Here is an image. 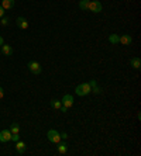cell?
<instances>
[{
	"label": "cell",
	"instance_id": "cell-1",
	"mask_svg": "<svg viewBox=\"0 0 141 156\" xmlns=\"http://www.w3.org/2000/svg\"><path fill=\"white\" fill-rule=\"evenodd\" d=\"M92 91V87L89 86V83H80L79 86H76V96H80V97H83V96H87L89 93Z\"/></svg>",
	"mask_w": 141,
	"mask_h": 156
},
{
	"label": "cell",
	"instance_id": "cell-2",
	"mask_svg": "<svg viewBox=\"0 0 141 156\" xmlns=\"http://www.w3.org/2000/svg\"><path fill=\"white\" fill-rule=\"evenodd\" d=\"M27 66H28V69H30V72L34 73V75H40L41 70H43L41 65H40L38 62H35V61H30V62L27 63Z\"/></svg>",
	"mask_w": 141,
	"mask_h": 156
},
{
	"label": "cell",
	"instance_id": "cell-3",
	"mask_svg": "<svg viewBox=\"0 0 141 156\" xmlns=\"http://www.w3.org/2000/svg\"><path fill=\"white\" fill-rule=\"evenodd\" d=\"M47 136H48L50 142H52V144H58L61 141V134L58 131H55V129H50L47 132Z\"/></svg>",
	"mask_w": 141,
	"mask_h": 156
},
{
	"label": "cell",
	"instance_id": "cell-4",
	"mask_svg": "<svg viewBox=\"0 0 141 156\" xmlns=\"http://www.w3.org/2000/svg\"><path fill=\"white\" fill-rule=\"evenodd\" d=\"M87 10H90L92 13H100V11H102V4H100V1H96V0L89 1Z\"/></svg>",
	"mask_w": 141,
	"mask_h": 156
},
{
	"label": "cell",
	"instance_id": "cell-5",
	"mask_svg": "<svg viewBox=\"0 0 141 156\" xmlns=\"http://www.w3.org/2000/svg\"><path fill=\"white\" fill-rule=\"evenodd\" d=\"M61 103H62V106H65V107H72L74 106V96H71V94H65L64 97H62V100H61Z\"/></svg>",
	"mask_w": 141,
	"mask_h": 156
},
{
	"label": "cell",
	"instance_id": "cell-6",
	"mask_svg": "<svg viewBox=\"0 0 141 156\" xmlns=\"http://www.w3.org/2000/svg\"><path fill=\"white\" fill-rule=\"evenodd\" d=\"M9 141H11L10 129H3L0 132V142H9Z\"/></svg>",
	"mask_w": 141,
	"mask_h": 156
},
{
	"label": "cell",
	"instance_id": "cell-7",
	"mask_svg": "<svg viewBox=\"0 0 141 156\" xmlns=\"http://www.w3.org/2000/svg\"><path fill=\"white\" fill-rule=\"evenodd\" d=\"M119 44H121V45H130V44H133V38H131L130 35L124 34V35L119 37Z\"/></svg>",
	"mask_w": 141,
	"mask_h": 156
},
{
	"label": "cell",
	"instance_id": "cell-8",
	"mask_svg": "<svg viewBox=\"0 0 141 156\" xmlns=\"http://www.w3.org/2000/svg\"><path fill=\"white\" fill-rule=\"evenodd\" d=\"M56 145H58L56 149H58V153H59V155H65L66 152H68V145H66V142H61V141H59Z\"/></svg>",
	"mask_w": 141,
	"mask_h": 156
},
{
	"label": "cell",
	"instance_id": "cell-9",
	"mask_svg": "<svg viewBox=\"0 0 141 156\" xmlns=\"http://www.w3.org/2000/svg\"><path fill=\"white\" fill-rule=\"evenodd\" d=\"M17 27L21 28V30H27V28H28V21H27L24 17H19V18H17Z\"/></svg>",
	"mask_w": 141,
	"mask_h": 156
},
{
	"label": "cell",
	"instance_id": "cell-10",
	"mask_svg": "<svg viewBox=\"0 0 141 156\" xmlns=\"http://www.w3.org/2000/svg\"><path fill=\"white\" fill-rule=\"evenodd\" d=\"M1 7L4 10H10L14 7V0H1Z\"/></svg>",
	"mask_w": 141,
	"mask_h": 156
},
{
	"label": "cell",
	"instance_id": "cell-11",
	"mask_svg": "<svg viewBox=\"0 0 141 156\" xmlns=\"http://www.w3.org/2000/svg\"><path fill=\"white\" fill-rule=\"evenodd\" d=\"M130 65L134 67V69L140 70V69H141V59H140V58H133V59L130 61Z\"/></svg>",
	"mask_w": 141,
	"mask_h": 156
},
{
	"label": "cell",
	"instance_id": "cell-12",
	"mask_svg": "<svg viewBox=\"0 0 141 156\" xmlns=\"http://www.w3.org/2000/svg\"><path fill=\"white\" fill-rule=\"evenodd\" d=\"M16 149H17V152H19L20 155H23V153L25 152V144H24L23 141H17V142H16Z\"/></svg>",
	"mask_w": 141,
	"mask_h": 156
},
{
	"label": "cell",
	"instance_id": "cell-13",
	"mask_svg": "<svg viewBox=\"0 0 141 156\" xmlns=\"http://www.w3.org/2000/svg\"><path fill=\"white\" fill-rule=\"evenodd\" d=\"M1 52L4 54V55H7V56H11L13 55V48H11L10 45H1Z\"/></svg>",
	"mask_w": 141,
	"mask_h": 156
},
{
	"label": "cell",
	"instance_id": "cell-14",
	"mask_svg": "<svg viewBox=\"0 0 141 156\" xmlns=\"http://www.w3.org/2000/svg\"><path fill=\"white\" fill-rule=\"evenodd\" d=\"M10 132L11 134H20V127L17 123H13L10 125Z\"/></svg>",
	"mask_w": 141,
	"mask_h": 156
},
{
	"label": "cell",
	"instance_id": "cell-15",
	"mask_svg": "<svg viewBox=\"0 0 141 156\" xmlns=\"http://www.w3.org/2000/svg\"><path fill=\"white\" fill-rule=\"evenodd\" d=\"M89 1H90V0H79V9H80V10H87Z\"/></svg>",
	"mask_w": 141,
	"mask_h": 156
},
{
	"label": "cell",
	"instance_id": "cell-16",
	"mask_svg": "<svg viewBox=\"0 0 141 156\" xmlns=\"http://www.w3.org/2000/svg\"><path fill=\"white\" fill-rule=\"evenodd\" d=\"M109 41H110V44H119V35L117 34H110V37H109Z\"/></svg>",
	"mask_w": 141,
	"mask_h": 156
},
{
	"label": "cell",
	"instance_id": "cell-17",
	"mask_svg": "<svg viewBox=\"0 0 141 156\" xmlns=\"http://www.w3.org/2000/svg\"><path fill=\"white\" fill-rule=\"evenodd\" d=\"M51 106H52V107H54V108H56V110H59V108H61V106H62V103H61V101L59 100H52L51 101Z\"/></svg>",
	"mask_w": 141,
	"mask_h": 156
},
{
	"label": "cell",
	"instance_id": "cell-18",
	"mask_svg": "<svg viewBox=\"0 0 141 156\" xmlns=\"http://www.w3.org/2000/svg\"><path fill=\"white\" fill-rule=\"evenodd\" d=\"M11 141H14V142L20 141V135L19 134H11Z\"/></svg>",
	"mask_w": 141,
	"mask_h": 156
},
{
	"label": "cell",
	"instance_id": "cell-19",
	"mask_svg": "<svg viewBox=\"0 0 141 156\" xmlns=\"http://www.w3.org/2000/svg\"><path fill=\"white\" fill-rule=\"evenodd\" d=\"M89 86H90L92 89H93V87H96V86H98V83H96V80H95V79H92V80L89 82Z\"/></svg>",
	"mask_w": 141,
	"mask_h": 156
},
{
	"label": "cell",
	"instance_id": "cell-20",
	"mask_svg": "<svg viewBox=\"0 0 141 156\" xmlns=\"http://www.w3.org/2000/svg\"><path fill=\"white\" fill-rule=\"evenodd\" d=\"M7 24H9V18H6V17L3 16V17H1V25H4V27H6Z\"/></svg>",
	"mask_w": 141,
	"mask_h": 156
},
{
	"label": "cell",
	"instance_id": "cell-21",
	"mask_svg": "<svg viewBox=\"0 0 141 156\" xmlns=\"http://www.w3.org/2000/svg\"><path fill=\"white\" fill-rule=\"evenodd\" d=\"M92 91H93V93H96V94H99V93H102V89H100L99 86H96V87H93V89H92Z\"/></svg>",
	"mask_w": 141,
	"mask_h": 156
},
{
	"label": "cell",
	"instance_id": "cell-22",
	"mask_svg": "<svg viewBox=\"0 0 141 156\" xmlns=\"http://www.w3.org/2000/svg\"><path fill=\"white\" fill-rule=\"evenodd\" d=\"M4 13H6V10H4V9L1 7V4H0V18H1V17L4 16Z\"/></svg>",
	"mask_w": 141,
	"mask_h": 156
},
{
	"label": "cell",
	"instance_id": "cell-23",
	"mask_svg": "<svg viewBox=\"0 0 141 156\" xmlns=\"http://www.w3.org/2000/svg\"><path fill=\"white\" fill-rule=\"evenodd\" d=\"M3 96H4V90H3V87L0 86V100L3 99Z\"/></svg>",
	"mask_w": 141,
	"mask_h": 156
},
{
	"label": "cell",
	"instance_id": "cell-24",
	"mask_svg": "<svg viewBox=\"0 0 141 156\" xmlns=\"http://www.w3.org/2000/svg\"><path fill=\"white\" fill-rule=\"evenodd\" d=\"M68 138V134L66 132H61V139H66Z\"/></svg>",
	"mask_w": 141,
	"mask_h": 156
},
{
	"label": "cell",
	"instance_id": "cell-25",
	"mask_svg": "<svg viewBox=\"0 0 141 156\" xmlns=\"http://www.w3.org/2000/svg\"><path fill=\"white\" fill-rule=\"evenodd\" d=\"M59 110H61L62 112H66V111H68V107H65V106H61V108H59Z\"/></svg>",
	"mask_w": 141,
	"mask_h": 156
},
{
	"label": "cell",
	"instance_id": "cell-26",
	"mask_svg": "<svg viewBox=\"0 0 141 156\" xmlns=\"http://www.w3.org/2000/svg\"><path fill=\"white\" fill-rule=\"evenodd\" d=\"M4 44V40H3V38H1V37H0V46H1V45Z\"/></svg>",
	"mask_w": 141,
	"mask_h": 156
},
{
	"label": "cell",
	"instance_id": "cell-27",
	"mask_svg": "<svg viewBox=\"0 0 141 156\" xmlns=\"http://www.w3.org/2000/svg\"><path fill=\"white\" fill-rule=\"evenodd\" d=\"M0 54H1V49H0Z\"/></svg>",
	"mask_w": 141,
	"mask_h": 156
}]
</instances>
